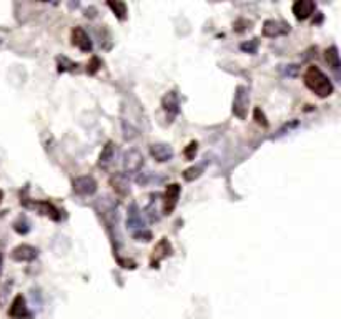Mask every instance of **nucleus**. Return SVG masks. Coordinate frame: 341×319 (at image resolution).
<instances>
[{
  "label": "nucleus",
  "instance_id": "8",
  "mask_svg": "<svg viewBox=\"0 0 341 319\" xmlns=\"http://www.w3.org/2000/svg\"><path fill=\"white\" fill-rule=\"evenodd\" d=\"M163 108L166 112V117L170 118V122L178 115V110H180V98L175 92L166 93L163 97Z\"/></svg>",
  "mask_w": 341,
  "mask_h": 319
},
{
  "label": "nucleus",
  "instance_id": "17",
  "mask_svg": "<svg viewBox=\"0 0 341 319\" xmlns=\"http://www.w3.org/2000/svg\"><path fill=\"white\" fill-rule=\"evenodd\" d=\"M152 238V234H150V231H143V230H140L139 233H135V239L137 241H148V239Z\"/></svg>",
  "mask_w": 341,
  "mask_h": 319
},
{
  "label": "nucleus",
  "instance_id": "20",
  "mask_svg": "<svg viewBox=\"0 0 341 319\" xmlns=\"http://www.w3.org/2000/svg\"><path fill=\"white\" fill-rule=\"evenodd\" d=\"M195 153H196V143H195V141H191L190 145H188V148L185 150V155H187L188 158H193Z\"/></svg>",
  "mask_w": 341,
  "mask_h": 319
},
{
  "label": "nucleus",
  "instance_id": "7",
  "mask_svg": "<svg viewBox=\"0 0 341 319\" xmlns=\"http://www.w3.org/2000/svg\"><path fill=\"white\" fill-rule=\"evenodd\" d=\"M150 155L160 163H165L173 158V148L166 143H153L150 147Z\"/></svg>",
  "mask_w": 341,
  "mask_h": 319
},
{
  "label": "nucleus",
  "instance_id": "11",
  "mask_svg": "<svg viewBox=\"0 0 341 319\" xmlns=\"http://www.w3.org/2000/svg\"><path fill=\"white\" fill-rule=\"evenodd\" d=\"M178 196H180V185L173 183L170 185L168 188H166V193H165V213L170 215L173 209H175L177 203H178Z\"/></svg>",
  "mask_w": 341,
  "mask_h": 319
},
{
  "label": "nucleus",
  "instance_id": "3",
  "mask_svg": "<svg viewBox=\"0 0 341 319\" xmlns=\"http://www.w3.org/2000/svg\"><path fill=\"white\" fill-rule=\"evenodd\" d=\"M143 166V155L139 150L131 148L123 156V171L127 174H135L142 170Z\"/></svg>",
  "mask_w": 341,
  "mask_h": 319
},
{
  "label": "nucleus",
  "instance_id": "5",
  "mask_svg": "<svg viewBox=\"0 0 341 319\" xmlns=\"http://www.w3.org/2000/svg\"><path fill=\"white\" fill-rule=\"evenodd\" d=\"M72 44H74L77 49H80L82 52L92 50V40L82 27H75L72 30Z\"/></svg>",
  "mask_w": 341,
  "mask_h": 319
},
{
  "label": "nucleus",
  "instance_id": "15",
  "mask_svg": "<svg viewBox=\"0 0 341 319\" xmlns=\"http://www.w3.org/2000/svg\"><path fill=\"white\" fill-rule=\"evenodd\" d=\"M325 57H326V62L330 63V67L333 70L339 68V53H338L336 47H330V49L325 52Z\"/></svg>",
  "mask_w": 341,
  "mask_h": 319
},
{
  "label": "nucleus",
  "instance_id": "22",
  "mask_svg": "<svg viewBox=\"0 0 341 319\" xmlns=\"http://www.w3.org/2000/svg\"><path fill=\"white\" fill-rule=\"evenodd\" d=\"M0 201H2V191H0Z\"/></svg>",
  "mask_w": 341,
  "mask_h": 319
},
{
  "label": "nucleus",
  "instance_id": "19",
  "mask_svg": "<svg viewBox=\"0 0 341 319\" xmlns=\"http://www.w3.org/2000/svg\"><path fill=\"white\" fill-rule=\"evenodd\" d=\"M256 45H258V42L253 40V42H251V44H243V45H242V49H243L245 52L255 53V50H256Z\"/></svg>",
  "mask_w": 341,
  "mask_h": 319
},
{
  "label": "nucleus",
  "instance_id": "10",
  "mask_svg": "<svg viewBox=\"0 0 341 319\" xmlns=\"http://www.w3.org/2000/svg\"><path fill=\"white\" fill-rule=\"evenodd\" d=\"M12 258L15 261H32L37 258V250L30 244H20L12 251Z\"/></svg>",
  "mask_w": 341,
  "mask_h": 319
},
{
  "label": "nucleus",
  "instance_id": "12",
  "mask_svg": "<svg viewBox=\"0 0 341 319\" xmlns=\"http://www.w3.org/2000/svg\"><path fill=\"white\" fill-rule=\"evenodd\" d=\"M9 314L15 319H23L28 316V308H27V303H25V298L19 294V296H15L14 303H12L10 309H9Z\"/></svg>",
  "mask_w": 341,
  "mask_h": 319
},
{
  "label": "nucleus",
  "instance_id": "6",
  "mask_svg": "<svg viewBox=\"0 0 341 319\" xmlns=\"http://www.w3.org/2000/svg\"><path fill=\"white\" fill-rule=\"evenodd\" d=\"M290 32V25L285 22L278 20H266L263 25V35L265 37H280V35H286Z\"/></svg>",
  "mask_w": 341,
  "mask_h": 319
},
{
  "label": "nucleus",
  "instance_id": "14",
  "mask_svg": "<svg viewBox=\"0 0 341 319\" xmlns=\"http://www.w3.org/2000/svg\"><path fill=\"white\" fill-rule=\"evenodd\" d=\"M113 158H115V147H113V143H112V141H109V143H107V145L104 147V150H101V153H100L98 166H100V168H104V170H107V168H109V166L112 165Z\"/></svg>",
  "mask_w": 341,
  "mask_h": 319
},
{
  "label": "nucleus",
  "instance_id": "1",
  "mask_svg": "<svg viewBox=\"0 0 341 319\" xmlns=\"http://www.w3.org/2000/svg\"><path fill=\"white\" fill-rule=\"evenodd\" d=\"M304 85H306L315 95H318L320 98H326L333 93V83L323 72L315 67V65H310L303 75Z\"/></svg>",
  "mask_w": 341,
  "mask_h": 319
},
{
  "label": "nucleus",
  "instance_id": "9",
  "mask_svg": "<svg viewBox=\"0 0 341 319\" xmlns=\"http://www.w3.org/2000/svg\"><path fill=\"white\" fill-rule=\"evenodd\" d=\"M315 10V2L311 0H298L293 4V14L298 20H306L308 17L313 14Z\"/></svg>",
  "mask_w": 341,
  "mask_h": 319
},
{
  "label": "nucleus",
  "instance_id": "2",
  "mask_svg": "<svg viewBox=\"0 0 341 319\" xmlns=\"http://www.w3.org/2000/svg\"><path fill=\"white\" fill-rule=\"evenodd\" d=\"M248 103H250V95H248V88L247 87H238L235 98H233V113L238 118H245L248 112Z\"/></svg>",
  "mask_w": 341,
  "mask_h": 319
},
{
  "label": "nucleus",
  "instance_id": "23",
  "mask_svg": "<svg viewBox=\"0 0 341 319\" xmlns=\"http://www.w3.org/2000/svg\"><path fill=\"white\" fill-rule=\"evenodd\" d=\"M0 45H2V40H0Z\"/></svg>",
  "mask_w": 341,
  "mask_h": 319
},
{
  "label": "nucleus",
  "instance_id": "13",
  "mask_svg": "<svg viewBox=\"0 0 341 319\" xmlns=\"http://www.w3.org/2000/svg\"><path fill=\"white\" fill-rule=\"evenodd\" d=\"M127 226L131 230H143L145 228V221H143L142 215L139 211V206L133 203L128 208V216H127Z\"/></svg>",
  "mask_w": 341,
  "mask_h": 319
},
{
  "label": "nucleus",
  "instance_id": "18",
  "mask_svg": "<svg viewBox=\"0 0 341 319\" xmlns=\"http://www.w3.org/2000/svg\"><path fill=\"white\" fill-rule=\"evenodd\" d=\"M255 117H256V122H258L260 125H263V126H268L266 118H265V115H263V112L260 110V108H255Z\"/></svg>",
  "mask_w": 341,
  "mask_h": 319
},
{
  "label": "nucleus",
  "instance_id": "4",
  "mask_svg": "<svg viewBox=\"0 0 341 319\" xmlns=\"http://www.w3.org/2000/svg\"><path fill=\"white\" fill-rule=\"evenodd\" d=\"M74 191L77 195L90 196L97 191V182L92 176H79L74 180Z\"/></svg>",
  "mask_w": 341,
  "mask_h": 319
},
{
  "label": "nucleus",
  "instance_id": "16",
  "mask_svg": "<svg viewBox=\"0 0 341 319\" xmlns=\"http://www.w3.org/2000/svg\"><path fill=\"white\" fill-rule=\"evenodd\" d=\"M109 7L115 12V15L120 20H123L125 17H127V5H125L123 2H109Z\"/></svg>",
  "mask_w": 341,
  "mask_h": 319
},
{
  "label": "nucleus",
  "instance_id": "21",
  "mask_svg": "<svg viewBox=\"0 0 341 319\" xmlns=\"http://www.w3.org/2000/svg\"><path fill=\"white\" fill-rule=\"evenodd\" d=\"M0 269H2V258H0Z\"/></svg>",
  "mask_w": 341,
  "mask_h": 319
}]
</instances>
